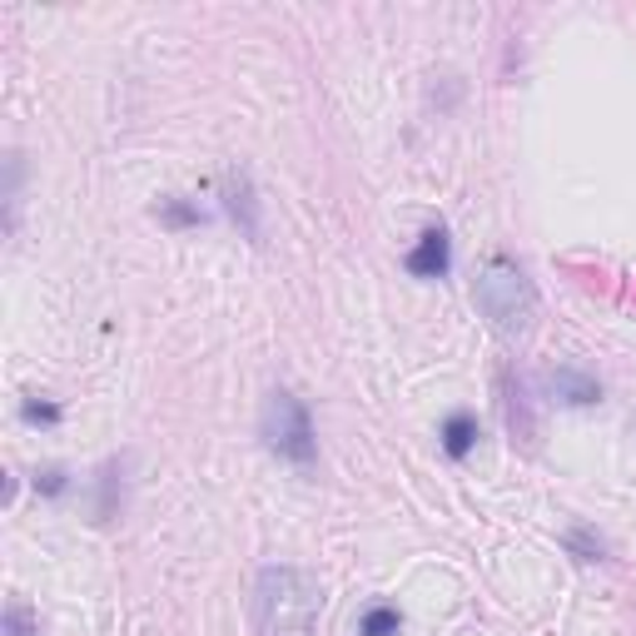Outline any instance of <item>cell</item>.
I'll use <instances>...</instances> for the list:
<instances>
[{
	"instance_id": "obj_1",
	"label": "cell",
	"mask_w": 636,
	"mask_h": 636,
	"mask_svg": "<svg viewBox=\"0 0 636 636\" xmlns=\"http://www.w3.org/2000/svg\"><path fill=\"white\" fill-rule=\"evenodd\" d=\"M318 582L298 567H264L259 572V636H314Z\"/></svg>"
},
{
	"instance_id": "obj_2",
	"label": "cell",
	"mask_w": 636,
	"mask_h": 636,
	"mask_svg": "<svg viewBox=\"0 0 636 636\" xmlns=\"http://www.w3.org/2000/svg\"><path fill=\"white\" fill-rule=\"evenodd\" d=\"M472 298L493 318V329L503 333H527L532 314H537V289H532L527 269L507 254H487L478 264V283H472Z\"/></svg>"
},
{
	"instance_id": "obj_3",
	"label": "cell",
	"mask_w": 636,
	"mask_h": 636,
	"mask_svg": "<svg viewBox=\"0 0 636 636\" xmlns=\"http://www.w3.org/2000/svg\"><path fill=\"white\" fill-rule=\"evenodd\" d=\"M259 433H264V443H269V453H279L283 462H298V468H308V462L318 458L314 418H308L304 398H294L289 389H274L269 393Z\"/></svg>"
},
{
	"instance_id": "obj_4",
	"label": "cell",
	"mask_w": 636,
	"mask_h": 636,
	"mask_svg": "<svg viewBox=\"0 0 636 636\" xmlns=\"http://www.w3.org/2000/svg\"><path fill=\"white\" fill-rule=\"evenodd\" d=\"M219 194H225V209L249 239H259V194H254V179L244 169H225L219 175Z\"/></svg>"
},
{
	"instance_id": "obj_5",
	"label": "cell",
	"mask_w": 636,
	"mask_h": 636,
	"mask_svg": "<svg viewBox=\"0 0 636 636\" xmlns=\"http://www.w3.org/2000/svg\"><path fill=\"white\" fill-rule=\"evenodd\" d=\"M453 269V239L443 225L423 229L418 234V244L408 249V274H418V279H443V274Z\"/></svg>"
},
{
	"instance_id": "obj_6",
	"label": "cell",
	"mask_w": 636,
	"mask_h": 636,
	"mask_svg": "<svg viewBox=\"0 0 636 636\" xmlns=\"http://www.w3.org/2000/svg\"><path fill=\"white\" fill-rule=\"evenodd\" d=\"M547 389H552V398L562 408H597L601 403V383L592 373H582V368H557L547 378Z\"/></svg>"
},
{
	"instance_id": "obj_7",
	"label": "cell",
	"mask_w": 636,
	"mask_h": 636,
	"mask_svg": "<svg viewBox=\"0 0 636 636\" xmlns=\"http://www.w3.org/2000/svg\"><path fill=\"white\" fill-rule=\"evenodd\" d=\"M443 453H448L453 462H462L472 448H478V418L472 412H448V423H443Z\"/></svg>"
},
{
	"instance_id": "obj_8",
	"label": "cell",
	"mask_w": 636,
	"mask_h": 636,
	"mask_svg": "<svg viewBox=\"0 0 636 636\" xmlns=\"http://www.w3.org/2000/svg\"><path fill=\"white\" fill-rule=\"evenodd\" d=\"M160 225H169V229H200L204 225V214L194 209V204L189 200H175V194H169V200H160Z\"/></svg>"
},
{
	"instance_id": "obj_9",
	"label": "cell",
	"mask_w": 636,
	"mask_h": 636,
	"mask_svg": "<svg viewBox=\"0 0 636 636\" xmlns=\"http://www.w3.org/2000/svg\"><path fill=\"white\" fill-rule=\"evenodd\" d=\"M562 547L577 557V562H601V557H607V543H601L592 527H572V532L562 537Z\"/></svg>"
},
{
	"instance_id": "obj_10",
	"label": "cell",
	"mask_w": 636,
	"mask_h": 636,
	"mask_svg": "<svg viewBox=\"0 0 636 636\" xmlns=\"http://www.w3.org/2000/svg\"><path fill=\"white\" fill-rule=\"evenodd\" d=\"M398 632H403V612H398V607H368L364 626H358V636H398Z\"/></svg>"
},
{
	"instance_id": "obj_11",
	"label": "cell",
	"mask_w": 636,
	"mask_h": 636,
	"mask_svg": "<svg viewBox=\"0 0 636 636\" xmlns=\"http://www.w3.org/2000/svg\"><path fill=\"white\" fill-rule=\"evenodd\" d=\"M21 418H25V423H36V428H55L65 412H60V403H50V398H25L21 403Z\"/></svg>"
},
{
	"instance_id": "obj_12",
	"label": "cell",
	"mask_w": 636,
	"mask_h": 636,
	"mask_svg": "<svg viewBox=\"0 0 636 636\" xmlns=\"http://www.w3.org/2000/svg\"><path fill=\"white\" fill-rule=\"evenodd\" d=\"M115 497H119V462L100 468V522L115 518Z\"/></svg>"
},
{
	"instance_id": "obj_13",
	"label": "cell",
	"mask_w": 636,
	"mask_h": 636,
	"mask_svg": "<svg viewBox=\"0 0 636 636\" xmlns=\"http://www.w3.org/2000/svg\"><path fill=\"white\" fill-rule=\"evenodd\" d=\"M5 636H40V622L30 616L25 601H11V607H5Z\"/></svg>"
},
{
	"instance_id": "obj_14",
	"label": "cell",
	"mask_w": 636,
	"mask_h": 636,
	"mask_svg": "<svg viewBox=\"0 0 636 636\" xmlns=\"http://www.w3.org/2000/svg\"><path fill=\"white\" fill-rule=\"evenodd\" d=\"M65 487H71V472H65V468H40L36 472V493L40 497H60Z\"/></svg>"
}]
</instances>
